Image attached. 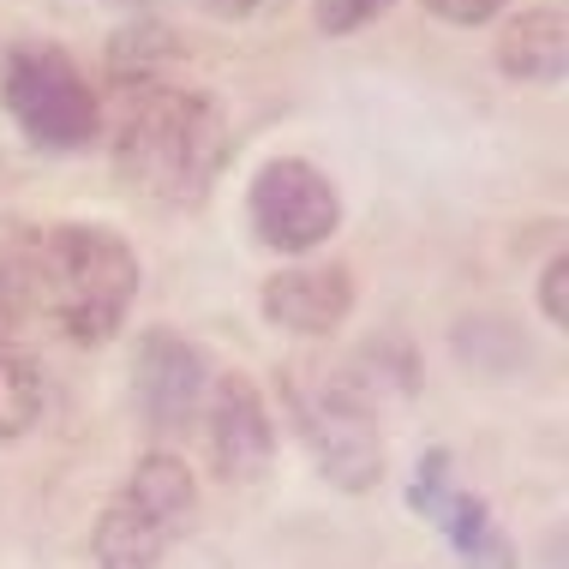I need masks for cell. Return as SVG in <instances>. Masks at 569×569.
Returning a JSON list of instances; mask_svg holds the SVG:
<instances>
[{
  "instance_id": "3",
  "label": "cell",
  "mask_w": 569,
  "mask_h": 569,
  "mask_svg": "<svg viewBox=\"0 0 569 569\" xmlns=\"http://www.w3.org/2000/svg\"><path fill=\"white\" fill-rule=\"evenodd\" d=\"M0 109L24 132V144L49 150V157L90 150L109 127L102 97L90 90L79 60L54 42H12L0 54Z\"/></svg>"
},
{
  "instance_id": "7",
  "label": "cell",
  "mask_w": 569,
  "mask_h": 569,
  "mask_svg": "<svg viewBox=\"0 0 569 569\" xmlns=\"http://www.w3.org/2000/svg\"><path fill=\"white\" fill-rule=\"evenodd\" d=\"M132 396H138L144 426H157V432H187L198 413H204L210 360L187 342V336L150 330L132 353Z\"/></svg>"
},
{
  "instance_id": "11",
  "label": "cell",
  "mask_w": 569,
  "mask_h": 569,
  "mask_svg": "<svg viewBox=\"0 0 569 569\" xmlns=\"http://www.w3.org/2000/svg\"><path fill=\"white\" fill-rule=\"evenodd\" d=\"M503 79L516 84H563L569 67V24L558 7H528L498 24V49H491Z\"/></svg>"
},
{
  "instance_id": "13",
  "label": "cell",
  "mask_w": 569,
  "mask_h": 569,
  "mask_svg": "<svg viewBox=\"0 0 569 569\" xmlns=\"http://www.w3.org/2000/svg\"><path fill=\"white\" fill-rule=\"evenodd\" d=\"M24 246H30V228H0V342H12V330L30 325Z\"/></svg>"
},
{
  "instance_id": "10",
  "label": "cell",
  "mask_w": 569,
  "mask_h": 569,
  "mask_svg": "<svg viewBox=\"0 0 569 569\" xmlns=\"http://www.w3.org/2000/svg\"><path fill=\"white\" fill-rule=\"evenodd\" d=\"M353 312L348 264H288L264 282V318L288 336H330Z\"/></svg>"
},
{
  "instance_id": "9",
  "label": "cell",
  "mask_w": 569,
  "mask_h": 569,
  "mask_svg": "<svg viewBox=\"0 0 569 569\" xmlns=\"http://www.w3.org/2000/svg\"><path fill=\"white\" fill-rule=\"evenodd\" d=\"M413 503H420V510L438 521V533H443V540H450L473 569H516L510 540L498 533V521H491L486 503L450 480V456H443V450H432V456L420 461V480H413Z\"/></svg>"
},
{
  "instance_id": "16",
  "label": "cell",
  "mask_w": 569,
  "mask_h": 569,
  "mask_svg": "<svg viewBox=\"0 0 569 569\" xmlns=\"http://www.w3.org/2000/svg\"><path fill=\"white\" fill-rule=\"evenodd\" d=\"M210 19H228V24H252V19H276L288 0H198Z\"/></svg>"
},
{
  "instance_id": "17",
  "label": "cell",
  "mask_w": 569,
  "mask_h": 569,
  "mask_svg": "<svg viewBox=\"0 0 569 569\" xmlns=\"http://www.w3.org/2000/svg\"><path fill=\"white\" fill-rule=\"evenodd\" d=\"M540 306H546V318L551 325H569V306H563V258H551L546 264V276H540Z\"/></svg>"
},
{
  "instance_id": "4",
  "label": "cell",
  "mask_w": 569,
  "mask_h": 569,
  "mask_svg": "<svg viewBox=\"0 0 569 569\" xmlns=\"http://www.w3.org/2000/svg\"><path fill=\"white\" fill-rule=\"evenodd\" d=\"M198 516V480L180 456L150 450L127 473V486L102 503L97 533H90V558L97 569H162V558L187 540Z\"/></svg>"
},
{
  "instance_id": "2",
  "label": "cell",
  "mask_w": 569,
  "mask_h": 569,
  "mask_svg": "<svg viewBox=\"0 0 569 569\" xmlns=\"http://www.w3.org/2000/svg\"><path fill=\"white\" fill-rule=\"evenodd\" d=\"M24 295H30V325H49L67 342L97 348L127 325L138 300V258L102 222L30 228Z\"/></svg>"
},
{
  "instance_id": "6",
  "label": "cell",
  "mask_w": 569,
  "mask_h": 569,
  "mask_svg": "<svg viewBox=\"0 0 569 569\" xmlns=\"http://www.w3.org/2000/svg\"><path fill=\"white\" fill-rule=\"evenodd\" d=\"M246 217H252L258 246L288 258H306L312 246H325L342 222V198H336L330 174L306 157H270L252 174L246 192Z\"/></svg>"
},
{
  "instance_id": "5",
  "label": "cell",
  "mask_w": 569,
  "mask_h": 569,
  "mask_svg": "<svg viewBox=\"0 0 569 569\" xmlns=\"http://www.w3.org/2000/svg\"><path fill=\"white\" fill-rule=\"evenodd\" d=\"M282 396L300 426V443L312 450V468L336 491H372L383 480V432L372 413V390H360V378L353 372H288Z\"/></svg>"
},
{
  "instance_id": "18",
  "label": "cell",
  "mask_w": 569,
  "mask_h": 569,
  "mask_svg": "<svg viewBox=\"0 0 569 569\" xmlns=\"http://www.w3.org/2000/svg\"><path fill=\"white\" fill-rule=\"evenodd\" d=\"M102 7H150V0H102Z\"/></svg>"
},
{
  "instance_id": "14",
  "label": "cell",
  "mask_w": 569,
  "mask_h": 569,
  "mask_svg": "<svg viewBox=\"0 0 569 569\" xmlns=\"http://www.w3.org/2000/svg\"><path fill=\"white\" fill-rule=\"evenodd\" d=\"M383 12H390V0H312V19L325 37H353V30H366Z\"/></svg>"
},
{
  "instance_id": "8",
  "label": "cell",
  "mask_w": 569,
  "mask_h": 569,
  "mask_svg": "<svg viewBox=\"0 0 569 569\" xmlns=\"http://www.w3.org/2000/svg\"><path fill=\"white\" fill-rule=\"evenodd\" d=\"M204 408H210V461H217V473L228 486L264 480L276 461V426L258 383L246 372H222L210 383Z\"/></svg>"
},
{
  "instance_id": "1",
  "label": "cell",
  "mask_w": 569,
  "mask_h": 569,
  "mask_svg": "<svg viewBox=\"0 0 569 569\" xmlns=\"http://www.w3.org/2000/svg\"><path fill=\"white\" fill-rule=\"evenodd\" d=\"M114 174L150 204H198L228 157V114L210 90L168 72L114 79Z\"/></svg>"
},
{
  "instance_id": "15",
  "label": "cell",
  "mask_w": 569,
  "mask_h": 569,
  "mask_svg": "<svg viewBox=\"0 0 569 569\" xmlns=\"http://www.w3.org/2000/svg\"><path fill=\"white\" fill-rule=\"evenodd\" d=\"M420 7L432 12V19L456 24V30H480L503 12V0H420Z\"/></svg>"
},
{
  "instance_id": "12",
  "label": "cell",
  "mask_w": 569,
  "mask_h": 569,
  "mask_svg": "<svg viewBox=\"0 0 569 569\" xmlns=\"http://www.w3.org/2000/svg\"><path fill=\"white\" fill-rule=\"evenodd\" d=\"M42 420V366L19 342H0V443L24 438Z\"/></svg>"
}]
</instances>
